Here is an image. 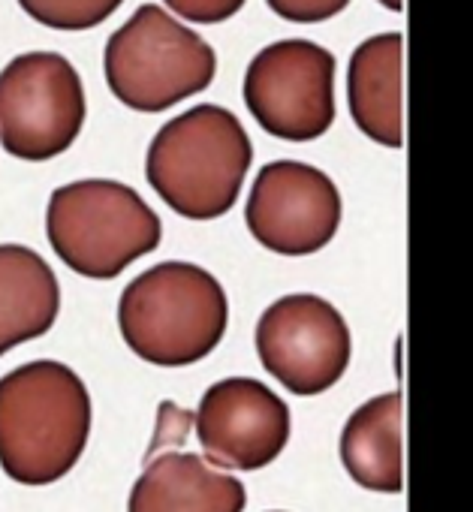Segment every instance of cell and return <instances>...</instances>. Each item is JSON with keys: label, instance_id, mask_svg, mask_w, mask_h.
Masks as SVG:
<instances>
[{"label": "cell", "instance_id": "7a4b0ae2", "mask_svg": "<svg viewBox=\"0 0 473 512\" xmlns=\"http://www.w3.org/2000/svg\"><path fill=\"white\" fill-rule=\"evenodd\" d=\"M254 160L251 136L229 109L202 103L160 127L145 175L154 193L187 220L223 217Z\"/></svg>", "mask_w": 473, "mask_h": 512}, {"label": "cell", "instance_id": "ac0fdd59", "mask_svg": "<svg viewBox=\"0 0 473 512\" xmlns=\"http://www.w3.org/2000/svg\"><path fill=\"white\" fill-rule=\"evenodd\" d=\"M380 4H383L386 10H395V13H401V10H404V0H380Z\"/></svg>", "mask_w": 473, "mask_h": 512}, {"label": "cell", "instance_id": "277c9868", "mask_svg": "<svg viewBox=\"0 0 473 512\" xmlns=\"http://www.w3.org/2000/svg\"><path fill=\"white\" fill-rule=\"evenodd\" d=\"M46 235L67 269L109 281L160 244L163 226L133 187L88 178L52 193Z\"/></svg>", "mask_w": 473, "mask_h": 512}, {"label": "cell", "instance_id": "3957f363", "mask_svg": "<svg viewBox=\"0 0 473 512\" xmlns=\"http://www.w3.org/2000/svg\"><path fill=\"white\" fill-rule=\"evenodd\" d=\"M229 302L220 281L193 263H160L121 293L118 326L127 347L151 365L184 368L226 335Z\"/></svg>", "mask_w": 473, "mask_h": 512}, {"label": "cell", "instance_id": "7c38bea8", "mask_svg": "<svg viewBox=\"0 0 473 512\" xmlns=\"http://www.w3.org/2000/svg\"><path fill=\"white\" fill-rule=\"evenodd\" d=\"M401 79H404V37L380 34L365 40L347 70V100L356 127L386 145L401 148Z\"/></svg>", "mask_w": 473, "mask_h": 512}, {"label": "cell", "instance_id": "6da1fadb", "mask_svg": "<svg viewBox=\"0 0 473 512\" xmlns=\"http://www.w3.org/2000/svg\"><path fill=\"white\" fill-rule=\"evenodd\" d=\"M91 395L82 377L52 359L0 377V467L19 485H52L82 458Z\"/></svg>", "mask_w": 473, "mask_h": 512}, {"label": "cell", "instance_id": "8fae6325", "mask_svg": "<svg viewBox=\"0 0 473 512\" xmlns=\"http://www.w3.org/2000/svg\"><path fill=\"white\" fill-rule=\"evenodd\" d=\"M245 485L196 452L148 458L130 491L127 512H242Z\"/></svg>", "mask_w": 473, "mask_h": 512}, {"label": "cell", "instance_id": "52a82bcc", "mask_svg": "<svg viewBox=\"0 0 473 512\" xmlns=\"http://www.w3.org/2000/svg\"><path fill=\"white\" fill-rule=\"evenodd\" d=\"M245 103L278 139H320L335 121V55L311 40L266 46L245 73Z\"/></svg>", "mask_w": 473, "mask_h": 512}, {"label": "cell", "instance_id": "9a60e30c", "mask_svg": "<svg viewBox=\"0 0 473 512\" xmlns=\"http://www.w3.org/2000/svg\"><path fill=\"white\" fill-rule=\"evenodd\" d=\"M22 10L55 31H88L106 22L124 0H19Z\"/></svg>", "mask_w": 473, "mask_h": 512}, {"label": "cell", "instance_id": "30bf717a", "mask_svg": "<svg viewBox=\"0 0 473 512\" xmlns=\"http://www.w3.org/2000/svg\"><path fill=\"white\" fill-rule=\"evenodd\" d=\"M193 425L208 464L251 473L284 452L290 407L260 380L226 377L205 389Z\"/></svg>", "mask_w": 473, "mask_h": 512}, {"label": "cell", "instance_id": "2e32d148", "mask_svg": "<svg viewBox=\"0 0 473 512\" xmlns=\"http://www.w3.org/2000/svg\"><path fill=\"white\" fill-rule=\"evenodd\" d=\"M347 4L350 0H269L275 16H281L287 22H299V25L326 22V19L338 16Z\"/></svg>", "mask_w": 473, "mask_h": 512}, {"label": "cell", "instance_id": "4fadbf2b", "mask_svg": "<svg viewBox=\"0 0 473 512\" xmlns=\"http://www.w3.org/2000/svg\"><path fill=\"white\" fill-rule=\"evenodd\" d=\"M61 311V287L31 247L0 244V356L43 338Z\"/></svg>", "mask_w": 473, "mask_h": 512}, {"label": "cell", "instance_id": "5bb4252c", "mask_svg": "<svg viewBox=\"0 0 473 512\" xmlns=\"http://www.w3.org/2000/svg\"><path fill=\"white\" fill-rule=\"evenodd\" d=\"M404 395L395 389L365 401L341 431V461L356 485L368 491L398 494L404 488L401 452Z\"/></svg>", "mask_w": 473, "mask_h": 512}, {"label": "cell", "instance_id": "5b68a950", "mask_svg": "<svg viewBox=\"0 0 473 512\" xmlns=\"http://www.w3.org/2000/svg\"><path fill=\"white\" fill-rule=\"evenodd\" d=\"M112 94L136 112H166L205 91L214 79V49L154 4H142L118 28L103 55Z\"/></svg>", "mask_w": 473, "mask_h": 512}, {"label": "cell", "instance_id": "8992f818", "mask_svg": "<svg viewBox=\"0 0 473 512\" xmlns=\"http://www.w3.org/2000/svg\"><path fill=\"white\" fill-rule=\"evenodd\" d=\"M85 124V88L58 52H28L0 73V145L19 160L64 154Z\"/></svg>", "mask_w": 473, "mask_h": 512}, {"label": "cell", "instance_id": "e0dca14e", "mask_svg": "<svg viewBox=\"0 0 473 512\" xmlns=\"http://www.w3.org/2000/svg\"><path fill=\"white\" fill-rule=\"evenodd\" d=\"M166 7L190 22H199V25H217V22H226L229 16H235L245 0H166Z\"/></svg>", "mask_w": 473, "mask_h": 512}, {"label": "cell", "instance_id": "ba28073f", "mask_svg": "<svg viewBox=\"0 0 473 512\" xmlns=\"http://www.w3.org/2000/svg\"><path fill=\"white\" fill-rule=\"evenodd\" d=\"M263 368L293 395L332 389L350 365L347 320L320 296L296 293L266 308L257 326Z\"/></svg>", "mask_w": 473, "mask_h": 512}, {"label": "cell", "instance_id": "9c48e42d", "mask_svg": "<svg viewBox=\"0 0 473 512\" xmlns=\"http://www.w3.org/2000/svg\"><path fill=\"white\" fill-rule=\"evenodd\" d=\"M245 220L251 235L284 256L323 250L341 226V193L317 166L275 160L260 169Z\"/></svg>", "mask_w": 473, "mask_h": 512}]
</instances>
